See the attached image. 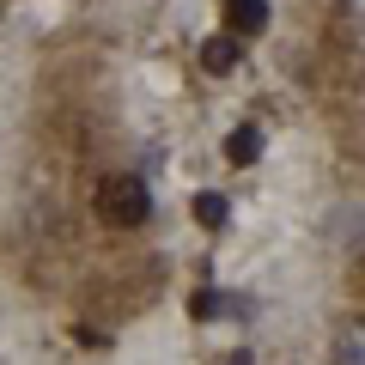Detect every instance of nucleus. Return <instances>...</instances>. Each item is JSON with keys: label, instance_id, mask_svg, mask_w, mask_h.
Wrapping results in <instances>:
<instances>
[{"label": "nucleus", "instance_id": "obj_2", "mask_svg": "<svg viewBox=\"0 0 365 365\" xmlns=\"http://www.w3.org/2000/svg\"><path fill=\"white\" fill-rule=\"evenodd\" d=\"M225 25H232V37H256L262 25H268V0H225Z\"/></svg>", "mask_w": 365, "mask_h": 365}, {"label": "nucleus", "instance_id": "obj_3", "mask_svg": "<svg viewBox=\"0 0 365 365\" xmlns=\"http://www.w3.org/2000/svg\"><path fill=\"white\" fill-rule=\"evenodd\" d=\"M225 158H232V165H256V158H262V128H232Z\"/></svg>", "mask_w": 365, "mask_h": 365}, {"label": "nucleus", "instance_id": "obj_6", "mask_svg": "<svg viewBox=\"0 0 365 365\" xmlns=\"http://www.w3.org/2000/svg\"><path fill=\"white\" fill-rule=\"evenodd\" d=\"M225 213H232V207H225V195H195V220H201V225H213V232H220Z\"/></svg>", "mask_w": 365, "mask_h": 365}, {"label": "nucleus", "instance_id": "obj_1", "mask_svg": "<svg viewBox=\"0 0 365 365\" xmlns=\"http://www.w3.org/2000/svg\"><path fill=\"white\" fill-rule=\"evenodd\" d=\"M91 207H98V220L134 232V225H146V213H153V195H146L140 177H104L91 189Z\"/></svg>", "mask_w": 365, "mask_h": 365}, {"label": "nucleus", "instance_id": "obj_5", "mask_svg": "<svg viewBox=\"0 0 365 365\" xmlns=\"http://www.w3.org/2000/svg\"><path fill=\"white\" fill-rule=\"evenodd\" d=\"M232 61H237V37H213L207 49H201V67H207V73H225Z\"/></svg>", "mask_w": 365, "mask_h": 365}, {"label": "nucleus", "instance_id": "obj_4", "mask_svg": "<svg viewBox=\"0 0 365 365\" xmlns=\"http://www.w3.org/2000/svg\"><path fill=\"white\" fill-rule=\"evenodd\" d=\"M335 365H365V323H353V329H341L335 335V353H329Z\"/></svg>", "mask_w": 365, "mask_h": 365}]
</instances>
